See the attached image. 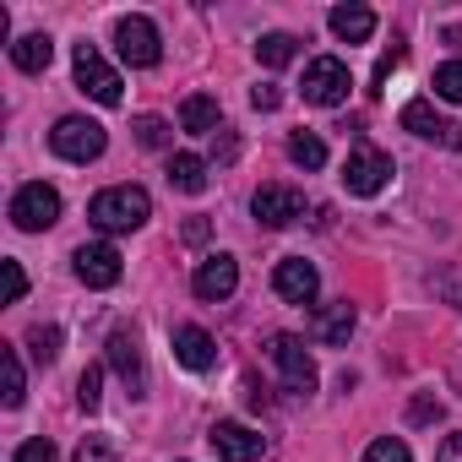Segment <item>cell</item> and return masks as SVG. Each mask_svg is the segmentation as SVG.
<instances>
[{"mask_svg":"<svg viewBox=\"0 0 462 462\" xmlns=\"http://www.w3.org/2000/svg\"><path fill=\"white\" fill-rule=\"evenodd\" d=\"M88 217L93 228H104V235H131V228H142L152 217V201L142 185H109L88 201Z\"/></svg>","mask_w":462,"mask_h":462,"instance_id":"obj_1","label":"cell"},{"mask_svg":"<svg viewBox=\"0 0 462 462\" xmlns=\"http://www.w3.org/2000/svg\"><path fill=\"white\" fill-rule=\"evenodd\" d=\"M12 223L23 228V235H44V228H55V223H60V190L44 185V180L23 185V190L12 196Z\"/></svg>","mask_w":462,"mask_h":462,"instance_id":"obj_2","label":"cell"},{"mask_svg":"<svg viewBox=\"0 0 462 462\" xmlns=\"http://www.w3.org/2000/svg\"><path fill=\"white\" fill-rule=\"evenodd\" d=\"M104 125L98 120H88V115H66L55 131H50V147L66 158V163H93L98 152H104Z\"/></svg>","mask_w":462,"mask_h":462,"instance_id":"obj_3","label":"cell"},{"mask_svg":"<svg viewBox=\"0 0 462 462\" xmlns=\"http://www.w3.org/2000/svg\"><path fill=\"white\" fill-rule=\"evenodd\" d=\"M267 354H273V365H278V375H283V386L289 392H316V359H310V348L294 337V332H278L273 343H267Z\"/></svg>","mask_w":462,"mask_h":462,"instance_id":"obj_4","label":"cell"},{"mask_svg":"<svg viewBox=\"0 0 462 462\" xmlns=\"http://www.w3.org/2000/svg\"><path fill=\"white\" fill-rule=\"evenodd\" d=\"M348 66L337 60V55H321V60H310L305 66V104H316V109H337L343 98H348Z\"/></svg>","mask_w":462,"mask_h":462,"instance_id":"obj_5","label":"cell"},{"mask_svg":"<svg viewBox=\"0 0 462 462\" xmlns=\"http://www.w3.org/2000/svg\"><path fill=\"white\" fill-rule=\"evenodd\" d=\"M77 88H82L88 98H98L104 109L120 104V71H115L93 44H77Z\"/></svg>","mask_w":462,"mask_h":462,"instance_id":"obj_6","label":"cell"},{"mask_svg":"<svg viewBox=\"0 0 462 462\" xmlns=\"http://www.w3.org/2000/svg\"><path fill=\"white\" fill-rule=\"evenodd\" d=\"M115 50H120V60L125 66H158V55H163V44H158V28L147 23V17H120L115 23Z\"/></svg>","mask_w":462,"mask_h":462,"instance_id":"obj_7","label":"cell"},{"mask_svg":"<svg viewBox=\"0 0 462 462\" xmlns=\"http://www.w3.org/2000/svg\"><path fill=\"white\" fill-rule=\"evenodd\" d=\"M386 180H392V158L359 142V147L348 152V163H343V185H348V196H375V190H386Z\"/></svg>","mask_w":462,"mask_h":462,"instance_id":"obj_8","label":"cell"},{"mask_svg":"<svg viewBox=\"0 0 462 462\" xmlns=\"http://www.w3.org/2000/svg\"><path fill=\"white\" fill-rule=\"evenodd\" d=\"M251 212L267 228H289L294 217H305V190H294V185H262L251 196Z\"/></svg>","mask_w":462,"mask_h":462,"instance_id":"obj_9","label":"cell"},{"mask_svg":"<svg viewBox=\"0 0 462 462\" xmlns=\"http://www.w3.org/2000/svg\"><path fill=\"white\" fill-rule=\"evenodd\" d=\"M402 131H413V136H424V142H440V147H462V125L446 120V115H435L430 98L402 104Z\"/></svg>","mask_w":462,"mask_h":462,"instance_id":"obj_10","label":"cell"},{"mask_svg":"<svg viewBox=\"0 0 462 462\" xmlns=\"http://www.w3.org/2000/svg\"><path fill=\"white\" fill-rule=\"evenodd\" d=\"M207 440H212V451H217L223 462H256V457L267 451V440H262L251 424H235V419H217Z\"/></svg>","mask_w":462,"mask_h":462,"instance_id":"obj_11","label":"cell"},{"mask_svg":"<svg viewBox=\"0 0 462 462\" xmlns=\"http://www.w3.org/2000/svg\"><path fill=\"white\" fill-rule=\"evenodd\" d=\"M273 289H278V300H289V305H310L316 289H321V273H316L305 256H283L278 273H273Z\"/></svg>","mask_w":462,"mask_h":462,"instance_id":"obj_12","label":"cell"},{"mask_svg":"<svg viewBox=\"0 0 462 462\" xmlns=\"http://www.w3.org/2000/svg\"><path fill=\"white\" fill-rule=\"evenodd\" d=\"M109 365H115V375L125 381L131 397L147 392V370H142V348H136V332L131 327H115L109 332Z\"/></svg>","mask_w":462,"mask_h":462,"instance_id":"obj_13","label":"cell"},{"mask_svg":"<svg viewBox=\"0 0 462 462\" xmlns=\"http://www.w3.org/2000/svg\"><path fill=\"white\" fill-rule=\"evenodd\" d=\"M190 289L201 294V300H228V294H235L240 289V262L235 256H207L201 267H196V278H190Z\"/></svg>","mask_w":462,"mask_h":462,"instance_id":"obj_14","label":"cell"},{"mask_svg":"<svg viewBox=\"0 0 462 462\" xmlns=\"http://www.w3.org/2000/svg\"><path fill=\"white\" fill-rule=\"evenodd\" d=\"M71 262H77V278H82L88 289H115V283H120V273H125L115 245H82Z\"/></svg>","mask_w":462,"mask_h":462,"instance_id":"obj_15","label":"cell"},{"mask_svg":"<svg viewBox=\"0 0 462 462\" xmlns=\"http://www.w3.org/2000/svg\"><path fill=\"white\" fill-rule=\"evenodd\" d=\"M310 332H316V343L343 348V343H348V332H354V305H348V300L321 305V310H316V321H310Z\"/></svg>","mask_w":462,"mask_h":462,"instance_id":"obj_16","label":"cell"},{"mask_svg":"<svg viewBox=\"0 0 462 462\" xmlns=\"http://www.w3.org/2000/svg\"><path fill=\"white\" fill-rule=\"evenodd\" d=\"M174 359H180L185 370H212V365H217V343H212L201 327H180V332H174Z\"/></svg>","mask_w":462,"mask_h":462,"instance_id":"obj_17","label":"cell"},{"mask_svg":"<svg viewBox=\"0 0 462 462\" xmlns=\"http://www.w3.org/2000/svg\"><path fill=\"white\" fill-rule=\"evenodd\" d=\"M327 23H332V33H337L343 44H365V39L375 33V12H370V6H337Z\"/></svg>","mask_w":462,"mask_h":462,"instance_id":"obj_18","label":"cell"},{"mask_svg":"<svg viewBox=\"0 0 462 462\" xmlns=\"http://www.w3.org/2000/svg\"><path fill=\"white\" fill-rule=\"evenodd\" d=\"M169 185L185 190V196H201V190H207V163H201L196 152H174V158H169Z\"/></svg>","mask_w":462,"mask_h":462,"instance_id":"obj_19","label":"cell"},{"mask_svg":"<svg viewBox=\"0 0 462 462\" xmlns=\"http://www.w3.org/2000/svg\"><path fill=\"white\" fill-rule=\"evenodd\" d=\"M12 60H17V71H50V60H55L50 33H28V39H17V44H12Z\"/></svg>","mask_w":462,"mask_h":462,"instance_id":"obj_20","label":"cell"},{"mask_svg":"<svg viewBox=\"0 0 462 462\" xmlns=\"http://www.w3.org/2000/svg\"><path fill=\"white\" fill-rule=\"evenodd\" d=\"M180 125H185V131H196V136L217 131V98H207V93L185 98V104H180Z\"/></svg>","mask_w":462,"mask_h":462,"instance_id":"obj_21","label":"cell"},{"mask_svg":"<svg viewBox=\"0 0 462 462\" xmlns=\"http://www.w3.org/2000/svg\"><path fill=\"white\" fill-rule=\"evenodd\" d=\"M294 55H300V39H294V33H267V39L256 44V60H262V66H273V71H278V66H289Z\"/></svg>","mask_w":462,"mask_h":462,"instance_id":"obj_22","label":"cell"},{"mask_svg":"<svg viewBox=\"0 0 462 462\" xmlns=\"http://www.w3.org/2000/svg\"><path fill=\"white\" fill-rule=\"evenodd\" d=\"M289 158H294L300 169H321V163H327V142H321L316 131H294V136H289Z\"/></svg>","mask_w":462,"mask_h":462,"instance_id":"obj_23","label":"cell"},{"mask_svg":"<svg viewBox=\"0 0 462 462\" xmlns=\"http://www.w3.org/2000/svg\"><path fill=\"white\" fill-rule=\"evenodd\" d=\"M28 354H33L39 365H55V359H60V327H33V332H28Z\"/></svg>","mask_w":462,"mask_h":462,"instance_id":"obj_24","label":"cell"},{"mask_svg":"<svg viewBox=\"0 0 462 462\" xmlns=\"http://www.w3.org/2000/svg\"><path fill=\"white\" fill-rule=\"evenodd\" d=\"M435 98H446V104H462V60H446L440 71H435Z\"/></svg>","mask_w":462,"mask_h":462,"instance_id":"obj_25","label":"cell"},{"mask_svg":"<svg viewBox=\"0 0 462 462\" xmlns=\"http://www.w3.org/2000/svg\"><path fill=\"white\" fill-rule=\"evenodd\" d=\"M365 462H413V451H408V440H397V435H381V440H370Z\"/></svg>","mask_w":462,"mask_h":462,"instance_id":"obj_26","label":"cell"},{"mask_svg":"<svg viewBox=\"0 0 462 462\" xmlns=\"http://www.w3.org/2000/svg\"><path fill=\"white\" fill-rule=\"evenodd\" d=\"M0 359H6V392H0V402H6V408H17L23 402V359H17V348H6V354H0Z\"/></svg>","mask_w":462,"mask_h":462,"instance_id":"obj_27","label":"cell"},{"mask_svg":"<svg viewBox=\"0 0 462 462\" xmlns=\"http://www.w3.org/2000/svg\"><path fill=\"white\" fill-rule=\"evenodd\" d=\"M98 386H104V370H98V365H88V370L77 375V402H82L88 413H93V408L104 402V392H98Z\"/></svg>","mask_w":462,"mask_h":462,"instance_id":"obj_28","label":"cell"},{"mask_svg":"<svg viewBox=\"0 0 462 462\" xmlns=\"http://www.w3.org/2000/svg\"><path fill=\"white\" fill-rule=\"evenodd\" d=\"M131 131H136V142H142V147H163V142H169V125H163L158 115H142Z\"/></svg>","mask_w":462,"mask_h":462,"instance_id":"obj_29","label":"cell"},{"mask_svg":"<svg viewBox=\"0 0 462 462\" xmlns=\"http://www.w3.org/2000/svg\"><path fill=\"white\" fill-rule=\"evenodd\" d=\"M435 294H446L451 305H462V267H446V273H435Z\"/></svg>","mask_w":462,"mask_h":462,"instance_id":"obj_30","label":"cell"},{"mask_svg":"<svg viewBox=\"0 0 462 462\" xmlns=\"http://www.w3.org/2000/svg\"><path fill=\"white\" fill-rule=\"evenodd\" d=\"M77 462H120V457L109 451V440H98V435H88V440L77 446Z\"/></svg>","mask_w":462,"mask_h":462,"instance_id":"obj_31","label":"cell"},{"mask_svg":"<svg viewBox=\"0 0 462 462\" xmlns=\"http://www.w3.org/2000/svg\"><path fill=\"white\" fill-rule=\"evenodd\" d=\"M0 267H6V300L17 305L28 294V273H23V262H0Z\"/></svg>","mask_w":462,"mask_h":462,"instance_id":"obj_32","label":"cell"},{"mask_svg":"<svg viewBox=\"0 0 462 462\" xmlns=\"http://www.w3.org/2000/svg\"><path fill=\"white\" fill-rule=\"evenodd\" d=\"M12 462H55V446H50V440H23Z\"/></svg>","mask_w":462,"mask_h":462,"instance_id":"obj_33","label":"cell"},{"mask_svg":"<svg viewBox=\"0 0 462 462\" xmlns=\"http://www.w3.org/2000/svg\"><path fill=\"white\" fill-rule=\"evenodd\" d=\"M408 419H413V424H430V419H440V402H435V397H413Z\"/></svg>","mask_w":462,"mask_h":462,"instance_id":"obj_34","label":"cell"},{"mask_svg":"<svg viewBox=\"0 0 462 462\" xmlns=\"http://www.w3.org/2000/svg\"><path fill=\"white\" fill-rule=\"evenodd\" d=\"M392 66H402V44H392V50L381 55V66H375V88H381V82L392 77Z\"/></svg>","mask_w":462,"mask_h":462,"instance_id":"obj_35","label":"cell"},{"mask_svg":"<svg viewBox=\"0 0 462 462\" xmlns=\"http://www.w3.org/2000/svg\"><path fill=\"white\" fill-rule=\"evenodd\" d=\"M251 104H256V109H278V104H283V93H278L273 82H262V88L251 93Z\"/></svg>","mask_w":462,"mask_h":462,"instance_id":"obj_36","label":"cell"},{"mask_svg":"<svg viewBox=\"0 0 462 462\" xmlns=\"http://www.w3.org/2000/svg\"><path fill=\"white\" fill-rule=\"evenodd\" d=\"M207 235H212L207 217H185V240H190V245H207Z\"/></svg>","mask_w":462,"mask_h":462,"instance_id":"obj_37","label":"cell"},{"mask_svg":"<svg viewBox=\"0 0 462 462\" xmlns=\"http://www.w3.org/2000/svg\"><path fill=\"white\" fill-rule=\"evenodd\" d=\"M435 462H462V435H446L440 451H435Z\"/></svg>","mask_w":462,"mask_h":462,"instance_id":"obj_38","label":"cell"},{"mask_svg":"<svg viewBox=\"0 0 462 462\" xmlns=\"http://www.w3.org/2000/svg\"><path fill=\"white\" fill-rule=\"evenodd\" d=\"M440 39H446V44H451V50H462V28H446V33H440Z\"/></svg>","mask_w":462,"mask_h":462,"instance_id":"obj_39","label":"cell"}]
</instances>
